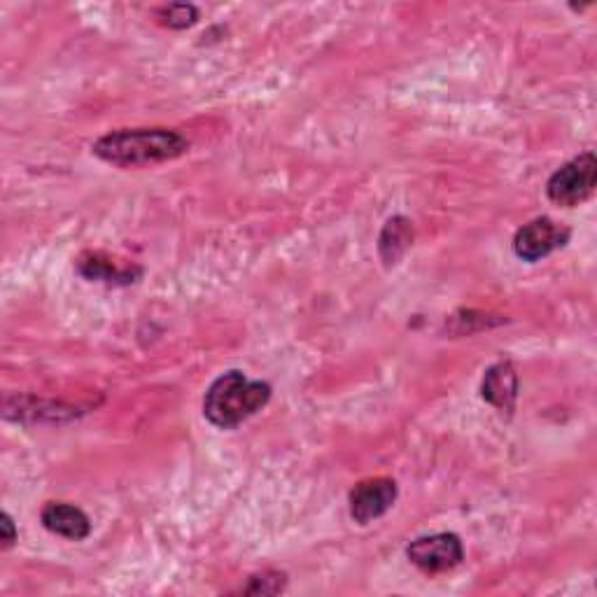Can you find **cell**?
<instances>
[{
    "instance_id": "cell-13",
    "label": "cell",
    "mask_w": 597,
    "mask_h": 597,
    "mask_svg": "<svg viewBox=\"0 0 597 597\" xmlns=\"http://www.w3.org/2000/svg\"><path fill=\"white\" fill-rule=\"evenodd\" d=\"M157 19L173 31H185L198 21V8L192 3H168L157 10Z\"/></svg>"
},
{
    "instance_id": "cell-1",
    "label": "cell",
    "mask_w": 597,
    "mask_h": 597,
    "mask_svg": "<svg viewBox=\"0 0 597 597\" xmlns=\"http://www.w3.org/2000/svg\"><path fill=\"white\" fill-rule=\"evenodd\" d=\"M189 150V141L175 128H117L101 136L92 152L105 164L120 168H136L164 164L183 157Z\"/></svg>"
},
{
    "instance_id": "cell-2",
    "label": "cell",
    "mask_w": 597,
    "mask_h": 597,
    "mask_svg": "<svg viewBox=\"0 0 597 597\" xmlns=\"http://www.w3.org/2000/svg\"><path fill=\"white\" fill-rule=\"evenodd\" d=\"M274 388L267 381L248 379L246 371H225L210 383L204 397V415L219 430H234L271 402Z\"/></svg>"
},
{
    "instance_id": "cell-9",
    "label": "cell",
    "mask_w": 597,
    "mask_h": 597,
    "mask_svg": "<svg viewBox=\"0 0 597 597\" xmlns=\"http://www.w3.org/2000/svg\"><path fill=\"white\" fill-rule=\"evenodd\" d=\"M3 415L8 420H17V423H27V420H35V423H61V420L78 418V409L63 406L56 402L35 400V397H6Z\"/></svg>"
},
{
    "instance_id": "cell-6",
    "label": "cell",
    "mask_w": 597,
    "mask_h": 597,
    "mask_svg": "<svg viewBox=\"0 0 597 597\" xmlns=\"http://www.w3.org/2000/svg\"><path fill=\"white\" fill-rule=\"evenodd\" d=\"M397 495H400V488H397L394 478L390 476L364 478L348 495L350 518L358 525H369L371 521H379L390 512L392 504L397 502Z\"/></svg>"
},
{
    "instance_id": "cell-10",
    "label": "cell",
    "mask_w": 597,
    "mask_h": 597,
    "mask_svg": "<svg viewBox=\"0 0 597 597\" xmlns=\"http://www.w3.org/2000/svg\"><path fill=\"white\" fill-rule=\"evenodd\" d=\"M78 274L92 282H105V285H131L143 276V269L138 267H122V264L113 261L103 253H84L78 259Z\"/></svg>"
},
{
    "instance_id": "cell-14",
    "label": "cell",
    "mask_w": 597,
    "mask_h": 597,
    "mask_svg": "<svg viewBox=\"0 0 597 597\" xmlns=\"http://www.w3.org/2000/svg\"><path fill=\"white\" fill-rule=\"evenodd\" d=\"M19 539V529L12 521V516L8 512H3V516H0V542H3V548H12Z\"/></svg>"
},
{
    "instance_id": "cell-3",
    "label": "cell",
    "mask_w": 597,
    "mask_h": 597,
    "mask_svg": "<svg viewBox=\"0 0 597 597\" xmlns=\"http://www.w3.org/2000/svg\"><path fill=\"white\" fill-rule=\"evenodd\" d=\"M597 187V157L588 150L563 164L546 183L548 202L563 208H574L593 196Z\"/></svg>"
},
{
    "instance_id": "cell-11",
    "label": "cell",
    "mask_w": 597,
    "mask_h": 597,
    "mask_svg": "<svg viewBox=\"0 0 597 597\" xmlns=\"http://www.w3.org/2000/svg\"><path fill=\"white\" fill-rule=\"evenodd\" d=\"M413 246V223L404 215L390 217L381 236H379V255L385 261V267H394L406 250Z\"/></svg>"
},
{
    "instance_id": "cell-4",
    "label": "cell",
    "mask_w": 597,
    "mask_h": 597,
    "mask_svg": "<svg viewBox=\"0 0 597 597\" xmlns=\"http://www.w3.org/2000/svg\"><path fill=\"white\" fill-rule=\"evenodd\" d=\"M572 238V229L565 225H558L550 217H535L523 225L514 236V253L518 259L535 264L550 253L565 248Z\"/></svg>"
},
{
    "instance_id": "cell-8",
    "label": "cell",
    "mask_w": 597,
    "mask_h": 597,
    "mask_svg": "<svg viewBox=\"0 0 597 597\" xmlns=\"http://www.w3.org/2000/svg\"><path fill=\"white\" fill-rule=\"evenodd\" d=\"M481 397L500 413H512L518 400V373L512 362H497L485 369L481 381Z\"/></svg>"
},
{
    "instance_id": "cell-7",
    "label": "cell",
    "mask_w": 597,
    "mask_h": 597,
    "mask_svg": "<svg viewBox=\"0 0 597 597\" xmlns=\"http://www.w3.org/2000/svg\"><path fill=\"white\" fill-rule=\"evenodd\" d=\"M40 523L48 533L71 542H82L92 535V518L69 502H48L40 512Z\"/></svg>"
},
{
    "instance_id": "cell-12",
    "label": "cell",
    "mask_w": 597,
    "mask_h": 597,
    "mask_svg": "<svg viewBox=\"0 0 597 597\" xmlns=\"http://www.w3.org/2000/svg\"><path fill=\"white\" fill-rule=\"evenodd\" d=\"M287 588V574L278 569H264L253 574L248 584L243 586L238 593L243 595H278Z\"/></svg>"
},
{
    "instance_id": "cell-5",
    "label": "cell",
    "mask_w": 597,
    "mask_h": 597,
    "mask_svg": "<svg viewBox=\"0 0 597 597\" xmlns=\"http://www.w3.org/2000/svg\"><path fill=\"white\" fill-rule=\"evenodd\" d=\"M406 558L425 574L451 572L464 560V546L455 533H436L413 539L406 546Z\"/></svg>"
}]
</instances>
